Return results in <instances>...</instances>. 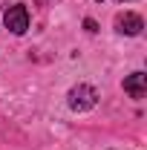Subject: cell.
<instances>
[{
  "instance_id": "1",
  "label": "cell",
  "mask_w": 147,
  "mask_h": 150,
  "mask_svg": "<svg viewBox=\"0 0 147 150\" xmlns=\"http://www.w3.org/2000/svg\"><path fill=\"white\" fill-rule=\"evenodd\" d=\"M95 104H98V90H95V87L78 84V87L69 90V107H72L75 112H87V110H92Z\"/></svg>"
},
{
  "instance_id": "2",
  "label": "cell",
  "mask_w": 147,
  "mask_h": 150,
  "mask_svg": "<svg viewBox=\"0 0 147 150\" xmlns=\"http://www.w3.org/2000/svg\"><path fill=\"white\" fill-rule=\"evenodd\" d=\"M3 23H6V29H9V32L23 35V32L29 29V12H26V6H23V3L9 6V9H6V15H3Z\"/></svg>"
},
{
  "instance_id": "3",
  "label": "cell",
  "mask_w": 147,
  "mask_h": 150,
  "mask_svg": "<svg viewBox=\"0 0 147 150\" xmlns=\"http://www.w3.org/2000/svg\"><path fill=\"white\" fill-rule=\"evenodd\" d=\"M115 29H118L121 35H141L144 20L139 18L136 12H121V15L115 18Z\"/></svg>"
},
{
  "instance_id": "4",
  "label": "cell",
  "mask_w": 147,
  "mask_h": 150,
  "mask_svg": "<svg viewBox=\"0 0 147 150\" xmlns=\"http://www.w3.org/2000/svg\"><path fill=\"white\" fill-rule=\"evenodd\" d=\"M124 93L130 95V98H144L147 93V75L144 72H133L124 78Z\"/></svg>"
},
{
  "instance_id": "5",
  "label": "cell",
  "mask_w": 147,
  "mask_h": 150,
  "mask_svg": "<svg viewBox=\"0 0 147 150\" xmlns=\"http://www.w3.org/2000/svg\"><path fill=\"white\" fill-rule=\"evenodd\" d=\"M84 29H87V32L92 35V32H98V23H95L92 18H87V20H84Z\"/></svg>"
},
{
  "instance_id": "6",
  "label": "cell",
  "mask_w": 147,
  "mask_h": 150,
  "mask_svg": "<svg viewBox=\"0 0 147 150\" xmlns=\"http://www.w3.org/2000/svg\"><path fill=\"white\" fill-rule=\"evenodd\" d=\"M3 3H6V0H0V9H3Z\"/></svg>"
},
{
  "instance_id": "7",
  "label": "cell",
  "mask_w": 147,
  "mask_h": 150,
  "mask_svg": "<svg viewBox=\"0 0 147 150\" xmlns=\"http://www.w3.org/2000/svg\"><path fill=\"white\" fill-rule=\"evenodd\" d=\"M98 3H101V0H98Z\"/></svg>"
},
{
  "instance_id": "8",
  "label": "cell",
  "mask_w": 147,
  "mask_h": 150,
  "mask_svg": "<svg viewBox=\"0 0 147 150\" xmlns=\"http://www.w3.org/2000/svg\"><path fill=\"white\" fill-rule=\"evenodd\" d=\"M121 3H124V0H121Z\"/></svg>"
}]
</instances>
